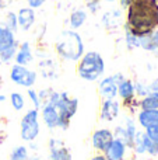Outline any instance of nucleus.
Instances as JSON below:
<instances>
[{"mask_svg": "<svg viewBox=\"0 0 158 160\" xmlns=\"http://www.w3.org/2000/svg\"><path fill=\"white\" fill-rule=\"evenodd\" d=\"M139 127L143 131L158 124V110H139L134 115Z\"/></svg>", "mask_w": 158, "mask_h": 160, "instance_id": "17", "label": "nucleus"}, {"mask_svg": "<svg viewBox=\"0 0 158 160\" xmlns=\"http://www.w3.org/2000/svg\"><path fill=\"white\" fill-rule=\"evenodd\" d=\"M20 42L16 32L8 30L4 24H0V61L2 63H10L14 61Z\"/></svg>", "mask_w": 158, "mask_h": 160, "instance_id": "6", "label": "nucleus"}, {"mask_svg": "<svg viewBox=\"0 0 158 160\" xmlns=\"http://www.w3.org/2000/svg\"><path fill=\"white\" fill-rule=\"evenodd\" d=\"M87 18H88V14L84 8H76L70 13L69 16V27L70 30L77 31L78 28H81L84 24H86Z\"/></svg>", "mask_w": 158, "mask_h": 160, "instance_id": "20", "label": "nucleus"}, {"mask_svg": "<svg viewBox=\"0 0 158 160\" xmlns=\"http://www.w3.org/2000/svg\"><path fill=\"white\" fill-rule=\"evenodd\" d=\"M28 160H42L41 158H38V156H34V158H30Z\"/></svg>", "mask_w": 158, "mask_h": 160, "instance_id": "37", "label": "nucleus"}, {"mask_svg": "<svg viewBox=\"0 0 158 160\" xmlns=\"http://www.w3.org/2000/svg\"><path fill=\"white\" fill-rule=\"evenodd\" d=\"M38 66H39V70H41V75H42L44 79L52 80V79H56L59 76L58 75V68H56V63H55L53 59H50V58L42 59V61L39 62Z\"/></svg>", "mask_w": 158, "mask_h": 160, "instance_id": "21", "label": "nucleus"}, {"mask_svg": "<svg viewBox=\"0 0 158 160\" xmlns=\"http://www.w3.org/2000/svg\"><path fill=\"white\" fill-rule=\"evenodd\" d=\"M129 150L130 149L126 146L125 142L118 138H114L109 146L106 148V150L104 152V155L108 160H128Z\"/></svg>", "mask_w": 158, "mask_h": 160, "instance_id": "14", "label": "nucleus"}, {"mask_svg": "<svg viewBox=\"0 0 158 160\" xmlns=\"http://www.w3.org/2000/svg\"><path fill=\"white\" fill-rule=\"evenodd\" d=\"M91 160H108L105 158V155L104 153H98V152H95L94 155L91 156Z\"/></svg>", "mask_w": 158, "mask_h": 160, "instance_id": "34", "label": "nucleus"}, {"mask_svg": "<svg viewBox=\"0 0 158 160\" xmlns=\"http://www.w3.org/2000/svg\"><path fill=\"white\" fill-rule=\"evenodd\" d=\"M123 31H125V45L129 51H133L140 48V37L134 35L133 32L128 30V28L123 27Z\"/></svg>", "mask_w": 158, "mask_h": 160, "instance_id": "25", "label": "nucleus"}, {"mask_svg": "<svg viewBox=\"0 0 158 160\" xmlns=\"http://www.w3.org/2000/svg\"><path fill=\"white\" fill-rule=\"evenodd\" d=\"M112 131H114V136H115V138L123 141L126 143V146L132 150L133 141H134V138H136L137 131H139V128H137V125H136V118H134L133 115L126 114V117L123 118L122 124L116 125V127H115Z\"/></svg>", "mask_w": 158, "mask_h": 160, "instance_id": "9", "label": "nucleus"}, {"mask_svg": "<svg viewBox=\"0 0 158 160\" xmlns=\"http://www.w3.org/2000/svg\"><path fill=\"white\" fill-rule=\"evenodd\" d=\"M102 0H86V7L91 14H97L101 10Z\"/></svg>", "mask_w": 158, "mask_h": 160, "instance_id": "29", "label": "nucleus"}, {"mask_svg": "<svg viewBox=\"0 0 158 160\" xmlns=\"http://www.w3.org/2000/svg\"><path fill=\"white\" fill-rule=\"evenodd\" d=\"M106 70L104 56L97 51H87L76 63V73L84 82H98Z\"/></svg>", "mask_w": 158, "mask_h": 160, "instance_id": "4", "label": "nucleus"}, {"mask_svg": "<svg viewBox=\"0 0 158 160\" xmlns=\"http://www.w3.org/2000/svg\"><path fill=\"white\" fill-rule=\"evenodd\" d=\"M14 0H0V10H4V8H7L8 6L13 4Z\"/></svg>", "mask_w": 158, "mask_h": 160, "instance_id": "33", "label": "nucleus"}, {"mask_svg": "<svg viewBox=\"0 0 158 160\" xmlns=\"http://www.w3.org/2000/svg\"><path fill=\"white\" fill-rule=\"evenodd\" d=\"M140 110H158V91H150L139 100Z\"/></svg>", "mask_w": 158, "mask_h": 160, "instance_id": "22", "label": "nucleus"}, {"mask_svg": "<svg viewBox=\"0 0 158 160\" xmlns=\"http://www.w3.org/2000/svg\"><path fill=\"white\" fill-rule=\"evenodd\" d=\"M4 25L11 30L13 32H17L18 31V21H17V13L14 11H8L6 14V18H4Z\"/></svg>", "mask_w": 158, "mask_h": 160, "instance_id": "26", "label": "nucleus"}, {"mask_svg": "<svg viewBox=\"0 0 158 160\" xmlns=\"http://www.w3.org/2000/svg\"><path fill=\"white\" fill-rule=\"evenodd\" d=\"M140 48L158 56V28L147 35L140 37Z\"/></svg>", "mask_w": 158, "mask_h": 160, "instance_id": "19", "label": "nucleus"}, {"mask_svg": "<svg viewBox=\"0 0 158 160\" xmlns=\"http://www.w3.org/2000/svg\"><path fill=\"white\" fill-rule=\"evenodd\" d=\"M41 133V117H39V110L31 108L22 115L20 121V136L25 143L35 142L36 138Z\"/></svg>", "mask_w": 158, "mask_h": 160, "instance_id": "5", "label": "nucleus"}, {"mask_svg": "<svg viewBox=\"0 0 158 160\" xmlns=\"http://www.w3.org/2000/svg\"><path fill=\"white\" fill-rule=\"evenodd\" d=\"M6 100H7V97H6L3 93H0V102H4Z\"/></svg>", "mask_w": 158, "mask_h": 160, "instance_id": "36", "label": "nucleus"}, {"mask_svg": "<svg viewBox=\"0 0 158 160\" xmlns=\"http://www.w3.org/2000/svg\"><path fill=\"white\" fill-rule=\"evenodd\" d=\"M2 65H3V63H2V61H0V66H2Z\"/></svg>", "mask_w": 158, "mask_h": 160, "instance_id": "40", "label": "nucleus"}, {"mask_svg": "<svg viewBox=\"0 0 158 160\" xmlns=\"http://www.w3.org/2000/svg\"><path fill=\"white\" fill-rule=\"evenodd\" d=\"M101 22L108 31L116 30L120 25V22H122V10L116 8V10H109L106 13H104Z\"/></svg>", "mask_w": 158, "mask_h": 160, "instance_id": "18", "label": "nucleus"}, {"mask_svg": "<svg viewBox=\"0 0 158 160\" xmlns=\"http://www.w3.org/2000/svg\"><path fill=\"white\" fill-rule=\"evenodd\" d=\"M8 100H10L13 110L17 111V112H20V111H22L25 108V97L18 91H13L10 94V97H8Z\"/></svg>", "mask_w": 158, "mask_h": 160, "instance_id": "23", "label": "nucleus"}, {"mask_svg": "<svg viewBox=\"0 0 158 160\" xmlns=\"http://www.w3.org/2000/svg\"><path fill=\"white\" fill-rule=\"evenodd\" d=\"M144 132L148 135V138H151L153 141L158 142V124L153 125V127L147 128V129H144Z\"/></svg>", "mask_w": 158, "mask_h": 160, "instance_id": "30", "label": "nucleus"}, {"mask_svg": "<svg viewBox=\"0 0 158 160\" xmlns=\"http://www.w3.org/2000/svg\"><path fill=\"white\" fill-rule=\"evenodd\" d=\"M134 93H136L137 98H142L146 94L150 93L148 90V83L143 82V80H134Z\"/></svg>", "mask_w": 158, "mask_h": 160, "instance_id": "27", "label": "nucleus"}, {"mask_svg": "<svg viewBox=\"0 0 158 160\" xmlns=\"http://www.w3.org/2000/svg\"><path fill=\"white\" fill-rule=\"evenodd\" d=\"M46 101L50 102L53 107H56V110H58V112H59L58 129L67 131L70 124H72V119L74 118V115L77 114L78 98L70 96L67 91H58V90H53L52 88V91H50Z\"/></svg>", "mask_w": 158, "mask_h": 160, "instance_id": "3", "label": "nucleus"}, {"mask_svg": "<svg viewBox=\"0 0 158 160\" xmlns=\"http://www.w3.org/2000/svg\"><path fill=\"white\" fill-rule=\"evenodd\" d=\"M148 90L150 91H158V79H154L153 82L148 83Z\"/></svg>", "mask_w": 158, "mask_h": 160, "instance_id": "32", "label": "nucleus"}, {"mask_svg": "<svg viewBox=\"0 0 158 160\" xmlns=\"http://www.w3.org/2000/svg\"><path fill=\"white\" fill-rule=\"evenodd\" d=\"M126 79V76L120 72L112 73L108 76H102L98 80V94L101 100L105 98H118V88L119 84Z\"/></svg>", "mask_w": 158, "mask_h": 160, "instance_id": "7", "label": "nucleus"}, {"mask_svg": "<svg viewBox=\"0 0 158 160\" xmlns=\"http://www.w3.org/2000/svg\"><path fill=\"white\" fill-rule=\"evenodd\" d=\"M132 0H119V7L120 10H126V8L129 7V4H130Z\"/></svg>", "mask_w": 158, "mask_h": 160, "instance_id": "35", "label": "nucleus"}, {"mask_svg": "<svg viewBox=\"0 0 158 160\" xmlns=\"http://www.w3.org/2000/svg\"><path fill=\"white\" fill-rule=\"evenodd\" d=\"M35 10L31 7H21L17 13V21H18V28L24 32H28L35 24Z\"/></svg>", "mask_w": 158, "mask_h": 160, "instance_id": "15", "label": "nucleus"}, {"mask_svg": "<svg viewBox=\"0 0 158 160\" xmlns=\"http://www.w3.org/2000/svg\"><path fill=\"white\" fill-rule=\"evenodd\" d=\"M32 62H34V52H32L31 42L28 41L21 42L18 45L16 56H14V63L21 65V66H30Z\"/></svg>", "mask_w": 158, "mask_h": 160, "instance_id": "16", "label": "nucleus"}, {"mask_svg": "<svg viewBox=\"0 0 158 160\" xmlns=\"http://www.w3.org/2000/svg\"><path fill=\"white\" fill-rule=\"evenodd\" d=\"M28 159H30V152H28V146H25V145L16 146L8 155V160H28Z\"/></svg>", "mask_w": 158, "mask_h": 160, "instance_id": "24", "label": "nucleus"}, {"mask_svg": "<svg viewBox=\"0 0 158 160\" xmlns=\"http://www.w3.org/2000/svg\"><path fill=\"white\" fill-rule=\"evenodd\" d=\"M48 148H49L48 160H72V152L60 139L50 138L48 141Z\"/></svg>", "mask_w": 158, "mask_h": 160, "instance_id": "12", "label": "nucleus"}, {"mask_svg": "<svg viewBox=\"0 0 158 160\" xmlns=\"http://www.w3.org/2000/svg\"><path fill=\"white\" fill-rule=\"evenodd\" d=\"M39 117L41 121L45 124V127L49 131L58 129L59 125V112L56 110V107H53L50 102H42L41 108H39Z\"/></svg>", "mask_w": 158, "mask_h": 160, "instance_id": "13", "label": "nucleus"}, {"mask_svg": "<svg viewBox=\"0 0 158 160\" xmlns=\"http://www.w3.org/2000/svg\"><path fill=\"white\" fill-rule=\"evenodd\" d=\"M114 138H115L114 131L111 128H106V127L97 128L91 133V148L94 149V152L104 153Z\"/></svg>", "mask_w": 158, "mask_h": 160, "instance_id": "11", "label": "nucleus"}, {"mask_svg": "<svg viewBox=\"0 0 158 160\" xmlns=\"http://www.w3.org/2000/svg\"><path fill=\"white\" fill-rule=\"evenodd\" d=\"M123 27L137 37H143L158 28V0H132L126 8Z\"/></svg>", "mask_w": 158, "mask_h": 160, "instance_id": "1", "label": "nucleus"}, {"mask_svg": "<svg viewBox=\"0 0 158 160\" xmlns=\"http://www.w3.org/2000/svg\"><path fill=\"white\" fill-rule=\"evenodd\" d=\"M2 86H3V76L0 75V87H2Z\"/></svg>", "mask_w": 158, "mask_h": 160, "instance_id": "38", "label": "nucleus"}, {"mask_svg": "<svg viewBox=\"0 0 158 160\" xmlns=\"http://www.w3.org/2000/svg\"><path fill=\"white\" fill-rule=\"evenodd\" d=\"M55 52L62 61L77 63L86 52L81 35L74 30H63L56 38Z\"/></svg>", "mask_w": 158, "mask_h": 160, "instance_id": "2", "label": "nucleus"}, {"mask_svg": "<svg viewBox=\"0 0 158 160\" xmlns=\"http://www.w3.org/2000/svg\"><path fill=\"white\" fill-rule=\"evenodd\" d=\"M8 78H10V80L14 84L20 86V87L31 88L35 86L36 80H38V72L36 70H31L28 66H21V65L14 63L10 68Z\"/></svg>", "mask_w": 158, "mask_h": 160, "instance_id": "8", "label": "nucleus"}, {"mask_svg": "<svg viewBox=\"0 0 158 160\" xmlns=\"http://www.w3.org/2000/svg\"><path fill=\"white\" fill-rule=\"evenodd\" d=\"M46 2H48V0H27L28 7L34 8V10H36V8L42 7V6H44Z\"/></svg>", "mask_w": 158, "mask_h": 160, "instance_id": "31", "label": "nucleus"}, {"mask_svg": "<svg viewBox=\"0 0 158 160\" xmlns=\"http://www.w3.org/2000/svg\"><path fill=\"white\" fill-rule=\"evenodd\" d=\"M122 104L118 98H105L101 100L100 110H98V119L101 122H114L119 118Z\"/></svg>", "mask_w": 158, "mask_h": 160, "instance_id": "10", "label": "nucleus"}, {"mask_svg": "<svg viewBox=\"0 0 158 160\" xmlns=\"http://www.w3.org/2000/svg\"><path fill=\"white\" fill-rule=\"evenodd\" d=\"M102 2H106V3H114V2H116V0H102Z\"/></svg>", "mask_w": 158, "mask_h": 160, "instance_id": "39", "label": "nucleus"}, {"mask_svg": "<svg viewBox=\"0 0 158 160\" xmlns=\"http://www.w3.org/2000/svg\"><path fill=\"white\" fill-rule=\"evenodd\" d=\"M27 97L30 98V101L32 102V107L34 108H36V110H39V108H41L42 102H41V98H39V96H38V90H35L34 87L27 88Z\"/></svg>", "mask_w": 158, "mask_h": 160, "instance_id": "28", "label": "nucleus"}]
</instances>
